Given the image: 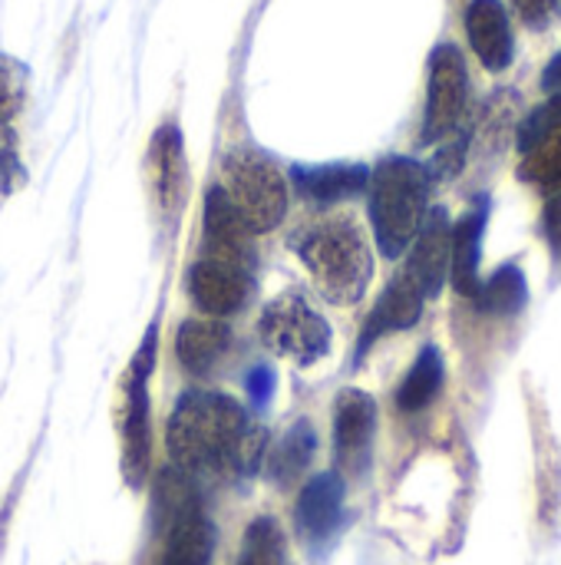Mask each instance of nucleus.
Instances as JSON below:
<instances>
[{"mask_svg": "<svg viewBox=\"0 0 561 565\" xmlns=\"http://www.w3.org/2000/svg\"><path fill=\"white\" fill-rule=\"evenodd\" d=\"M169 454L175 470L195 477H248L265 460V434L248 424L238 401L218 391H185L169 417Z\"/></svg>", "mask_w": 561, "mask_h": 565, "instance_id": "1", "label": "nucleus"}, {"mask_svg": "<svg viewBox=\"0 0 561 565\" xmlns=\"http://www.w3.org/2000/svg\"><path fill=\"white\" fill-rule=\"evenodd\" d=\"M291 248L298 252L317 291L331 305L347 308L367 295L374 278V252L354 218L347 215L321 218L304 232H298Z\"/></svg>", "mask_w": 561, "mask_h": 565, "instance_id": "2", "label": "nucleus"}, {"mask_svg": "<svg viewBox=\"0 0 561 565\" xmlns=\"http://www.w3.org/2000/svg\"><path fill=\"white\" fill-rule=\"evenodd\" d=\"M430 185L433 179L427 166L410 156H387L377 169H370V225L377 248L387 258L397 262L413 245L430 212Z\"/></svg>", "mask_w": 561, "mask_h": 565, "instance_id": "3", "label": "nucleus"}, {"mask_svg": "<svg viewBox=\"0 0 561 565\" xmlns=\"http://www.w3.org/2000/svg\"><path fill=\"white\" fill-rule=\"evenodd\" d=\"M155 513L162 546L155 565H208L215 553V526L202 510L195 483L182 470H165L155 483Z\"/></svg>", "mask_w": 561, "mask_h": 565, "instance_id": "4", "label": "nucleus"}, {"mask_svg": "<svg viewBox=\"0 0 561 565\" xmlns=\"http://www.w3.org/2000/svg\"><path fill=\"white\" fill-rule=\"evenodd\" d=\"M222 189L255 235L278 228L288 215V182L281 169L255 149H235L225 156Z\"/></svg>", "mask_w": 561, "mask_h": 565, "instance_id": "5", "label": "nucleus"}, {"mask_svg": "<svg viewBox=\"0 0 561 565\" xmlns=\"http://www.w3.org/2000/svg\"><path fill=\"white\" fill-rule=\"evenodd\" d=\"M258 334L268 351L301 367H311L331 351V324L298 291H288L265 308Z\"/></svg>", "mask_w": 561, "mask_h": 565, "instance_id": "6", "label": "nucleus"}, {"mask_svg": "<svg viewBox=\"0 0 561 565\" xmlns=\"http://www.w3.org/2000/svg\"><path fill=\"white\" fill-rule=\"evenodd\" d=\"M470 109V70L453 43H440L430 53V86H427V109H423V142H443L463 129Z\"/></svg>", "mask_w": 561, "mask_h": 565, "instance_id": "7", "label": "nucleus"}, {"mask_svg": "<svg viewBox=\"0 0 561 565\" xmlns=\"http://www.w3.org/2000/svg\"><path fill=\"white\" fill-rule=\"evenodd\" d=\"M155 361V331L145 334L142 351L129 367L122 404V473L129 487H142L152 467V414H149V371Z\"/></svg>", "mask_w": 561, "mask_h": 565, "instance_id": "8", "label": "nucleus"}, {"mask_svg": "<svg viewBox=\"0 0 561 565\" xmlns=\"http://www.w3.org/2000/svg\"><path fill=\"white\" fill-rule=\"evenodd\" d=\"M377 437V404L370 394L347 387L334 404V457L337 467L350 477H360L370 467Z\"/></svg>", "mask_w": 561, "mask_h": 565, "instance_id": "9", "label": "nucleus"}, {"mask_svg": "<svg viewBox=\"0 0 561 565\" xmlns=\"http://www.w3.org/2000/svg\"><path fill=\"white\" fill-rule=\"evenodd\" d=\"M188 291L208 318H228L241 311L251 298V275L245 262L208 252L192 265Z\"/></svg>", "mask_w": 561, "mask_h": 565, "instance_id": "10", "label": "nucleus"}, {"mask_svg": "<svg viewBox=\"0 0 561 565\" xmlns=\"http://www.w3.org/2000/svg\"><path fill=\"white\" fill-rule=\"evenodd\" d=\"M450 248H453V225L446 209H430L410 252L407 275L420 288L423 298H436L450 278Z\"/></svg>", "mask_w": 561, "mask_h": 565, "instance_id": "11", "label": "nucleus"}, {"mask_svg": "<svg viewBox=\"0 0 561 565\" xmlns=\"http://www.w3.org/2000/svg\"><path fill=\"white\" fill-rule=\"evenodd\" d=\"M145 172L152 195L165 215H175L185 202L188 192V159H185V142L175 122H162L149 142L145 156Z\"/></svg>", "mask_w": 561, "mask_h": 565, "instance_id": "12", "label": "nucleus"}, {"mask_svg": "<svg viewBox=\"0 0 561 565\" xmlns=\"http://www.w3.org/2000/svg\"><path fill=\"white\" fill-rule=\"evenodd\" d=\"M466 36L473 53L479 56V63L489 73H503L509 70L513 56H516V36H513V20L503 0H470L466 13Z\"/></svg>", "mask_w": 561, "mask_h": 565, "instance_id": "13", "label": "nucleus"}, {"mask_svg": "<svg viewBox=\"0 0 561 565\" xmlns=\"http://www.w3.org/2000/svg\"><path fill=\"white\" fill-rule=\"evenodd\" d=\"M344 520V480L337 473L311 477L294 503V526L298 536L311 546L327 543Z\"/></svg>", "mask_w": 561, "mask_h": 565, "instance_id": "14", "label": "nucleus"}, {"mask_svg": "<svg viewBox=\"0 0 561 565\" xmlns=\"http://www.w3.org/2000/svg\"><path fill=\"white\" fill-rule=\"evenodd\" d=\"M423 301H427V298H423L420 288L410 281V275H407V271L397 275V278L387 285V291L380 295V301L374 305V311L367 315V324H364L360 341H357V358H364L380 338L413 328V324L420 321V315H423Z\"/></svg>", "mask_w": 561, "mask_h": 565, "instance_id": "15", "label": "nucleus"}, {"mask_svg": "<svg viewBox=\"0 0 561 565\" xmlns=\"http://www.w3.org/2000/svg\"><path fill=\"white\" fill-rule=\"evenodd\" d=\"M493 202L489 195H479L473 209L453 225V248H450V281L463 298H476L483 278H479V262H483V235L489 222Z\"/></svg>", "mask_w": 561, "mask_h": 565, "instance_id": "16", "label": "nucleus"}, {"mask_svg": "<svg viewBox=\"0 0 561 565\" xmlns=\"http://www.w3.org/2000/svg\"><path fill=\"white\" fill-rule=\"evenodd\" d=\"M294 189L317 202V205H334L344 199H354L367 189L370 169L360 162H331V166H294L291 172Z\"/></svg>", "mask_w": 561, "mask_h": 565, "instance_id": "17", "label": "nucleus"}, {"mask_svg": "<svg viewBox=\"0 0 561 565\" xmlns=\"http://www.w3.org/2000/svg\"><path fill=\"white\" fill-rule=\"evenodd\" d=\"M231 331L222 318H192L175 331V361L188 374H208L228 351Z\"/></svg>", "mask_w": 561, "mask_h": 565, "instance_id": "18", "label": "nucleus"}, {"mask_svg": "<svg viewBox=\"0 0 561 565\" xmlns=\"http://www.w3.org/2000/svg\"><path fill=\"white\" fill-rule=\"evenodd\" d=\"M205 238H208V248L215 255H225V258H235V262L251 258L255 232L245 225V218L228 202L222 185H212L205 192Z\"/></svg>", "mask_w": 561, "mask_h": 565, "instance_id": "19", "label": "nucleus"}, {"mask_svg": "<svg viewBox=\"0 0 561 565\" xmlns=\"http://www.w3.org/2000/svg\"><path fill=\"white\" fill-rule=\"evenodd\" d=\"M476 311L489 315V318H516L526 305H529V281L526 271L516 262L499 265L476 291L473 298Z\"/></svg>", "mask_w": 561, "mask_h": 565, "instance_id": "20", "label": "nucleus"}, {"mask_svg": "<svg viewBox=\"0 0 561 565\" xmlns=\"http://www.w3.org/2000/svg\"><path fill=\"white\" fill-rule=\"evenodd\" d=\"M443 377H446L443 354H440V348L427 344V348L420 351V358L413 361L410 374L403 377V384L397 387V407H400L403 414H420V411H427V407L440 397Z\"/></svg>", "mask_w": 561, "mask_h": 565, "instance_id": "21", "label": "nucleus"}, {"mask_svg": "<svg viewBox=\"0 0 561 565\" xmlns=\"http://www.w3.org/2000/svg\"><path fill=\"white\" fill-rule=\"evenodd\" d=\"M314 450H317V434H314L311 420H298V424L274 444V450H271L268 460H265L271 483L291 487V483L311 467Z\"/></svg>", "mask_w": 561, "mask_h": 565, "instance_id": "22", "label": "nucleus"}, {"mask_svg": "<svg viewBox=\"0 0 561 565\" xmlns=\"http://www.w3.org/2000/svg\"><path fill=\"white\" fill-rule=\"evenodd\" d=\"M536 463H539V516L555 523L561 510V454L549 420L536 417Z\"/></svg>", "mask_w": 561, "mask_h": 565, "instance_id": "23", "label": "nucleus"}, {"mask_svg": "<svg viewBox=\"0 0 561 565\" xmlns=\"http://www.w3.org/2000/svg\"><path fill=\"white\" fill-rule=\"evenodd\" d=\"M235 565H288V540L274 516L251 520Z\"/></svg>", "mask_w": 561, "mask_h": 565, "instance_id": "24", "label": "nucleus"}, {"mask_svg": "<svg viewBox=\"0 0 561 565\" xmlns=\"http://www.w3.org/2000/svg\"><path fill=\"white\" fill-rule=\"evenodd\" d=\"M561 126V89L552 93L542 106H536L522 122H519V132H516V146L522 156L536 152L542 142H549Z\"/></svg>", "mask_w": 561, "mask_h": 565, "instance_id": "25", "label": "nucleus"}, {"mask_svg": "<svg viewBox=\"0 0 561 565\" xmlns=\"http://www.w3.org/2000/svg\"><path fill=\"white\" fill-rule=\"evenodd\" d=\"M522 179L549 185V189H561V126L549 142H542L536 152L526 156Z\"/></svg>", "mask_w": 561, "mask_h": 565, "instance_id": "26", "label": "nucleus"}, {"mask_svg": "<svg viewBox=\"0 0 561 565\" xmlns=\"http://www.w3.org/2000/svg\"><path fill=\"white\" fill-rule=\"evenodd\" d=\"M26 96V70L0 53V126H7L20 109Z\"/></svg>", "mask_w": 561, "mask_h": 565, "instance_id": "27", "label": "nucleus"}, {"mask_svg": "<svg viewBox=\"0 0 561 565\" xmlns=\"http://www.w3.org/2000/svg\"><path fill=\"white\" fill-rule=\"evenodd\" d=\"M466 152H470V132L466 129H460L456 132V139H450L446 146H440V152L433 156V162L427 166V172H430V179L436 182H443V179H453V175H460L463 172V166H466Z\"/></svg>", "mask_w": 561, "mask_h": 565, "instance_id": "28", "label": "nucleus"}, {"mask_svg": "<svg viewBox=\"0 0 561 565\" xmlns=\"http://www.w3.org/2000/svg\"><path fill=\"white\" fill-rule=\"evenodd\" d=\"M542 242L549 245L552 265L561 271V189L542 209Z\"/></svg>", "mask_w": 561, "mask_h": 565, "instance_id": "29", "label": "nucleus"}, {"mask_svg": "<svg viewBox=\"0 0 561 565\" xmlns=\"http://www.w3.org/2000/svg\"><path fill=\"white\" fill-rule=\"evenodd\" d=\"M513 3H516V13L522 17L526 26L546 30L552 23V17L559 13L561 0H513Z\"/></svg>", "mask_w": 561, "mask_h": 565, "instance_id": "30", "label": "nucleus"}, {"mask_svg": "<svg viewBox=\"0 0 561 565\" xmlns=\"http://www.w3.org/2000/svg\"><path fill=\"white\" fill-rule=\"evenodd\" d=\"M245 387H248V397H251L258 407H265V404L271 401V394H274V374H271L268 367H255V371L245 377Z\"/></svg>", "mask_w": 561, "mask_h": 565, "instance_id": "31", "label": "nucleus"}, {"mask_svg": "<svg viewBox=\"0 0 561 565\" xmlns=\"http://www.w3.org/2000/svg\"><path fill=\"white\" fill-rule=\"evenodd\" d=\"M542 89H552V93L561 89V50L549 60V66L542 70Z\"/></svg>", "mask_w": 561, "mask_h": 565, "instance_id": "32", "label": "nucleus"}]
</instances>
